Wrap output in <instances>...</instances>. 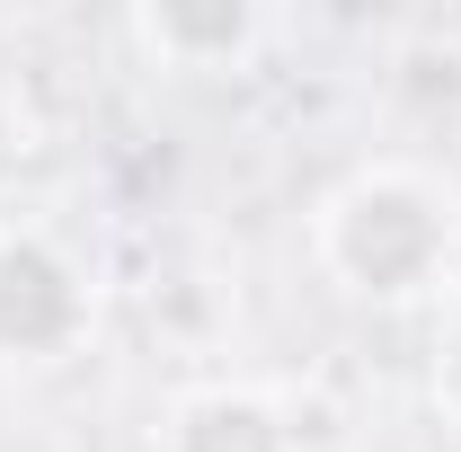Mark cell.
I'll list each match as a JSON object with an SVG mask.
<instances>
[{
	"instance_id": "obj_2",
	"label": "cell",
	"mask_w": 461,
	"mask_h": 452,
	"mask_svg": "<svg viewBox=\"0 0 461 452\" xmlns=\"http://www.w3.org/2000/svg\"><path fill=\"white\" fill-rule=\"evenodd\" d=\"M98 320V284L54 231H0V364H62Z\"/></svg>"
},
{
	"instance_id": "obj_1",
	"label": "cell",
	"mask_w": 461,
	"mask_h": 452,
	"mask_svg": "<svg viewBox=\"0 0 461 452\" xmlns=\"http://www.w3.org/2000/svg\"><path fill=\"white\" fill-rule=\"evenodd\" d=\"M311 258L364 311L435 302L461 267V186L417 160H364L311 204Z\"/></svg>"
},
{
	"instance_id": "obj_3",
	"label": "cell",
	"mask_w": 461,
	"mask_h": 452,
	"mask_svg": "<svg viewBox=\"0 0 461 452\" xmlns=\"http://www.w3.org/2000/svg\"><path fill=\"white\" fill-rule=\"evenodd\" d=\"M133 45L169 71H240L267 45V9L258 0H142Z\"/></svg>"
},
{
	"instance_id": "obj_6",
	"label": "cell",
	"mask_w": 461,
	"mask_h": 452,
	"mask_svg": "<svg viewBox=\"0 0 461 452\" xmlns=\"http://www.w3.org/2000/svg\"><path fill=\"white\" fill-rule=\"evenodd\" d=\"M27 160H36V124H27L18 107H0V186L27 169Z\"/></svg>"
},
{
	"instance_id": "obj_5",
	"label": "cell",
	"mask_w": 461,
	"mask_h": 452,
	"mask_svg": "<svg viewBox=\"0 0 461 452\" xmlns=\"http://www.w3.org/2000/svg\"><path fill=\"white\" fill-rule=\"evenodd\" d=\"M435 417L461 435V293H453V311H444V329H435Z\"/></svg>"
},
{
	"instance_id": "obj_4",
	"label": "cell",
	"mask_w": 461,
	"mask_h": 452,
	"mask_svg": "<svg viewBox=\"0 0 461 452\" xmlns=\"http://www.w3.org/2000/svg\"><path fill=\"white\" fill-rule=\"evenodd\" d=\"M151 452H302V435H293V417L267 391H249V382H204V391H186L169 417H160V444Z\"/></svg>"
}]
</instances>
